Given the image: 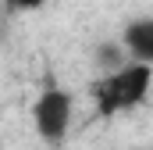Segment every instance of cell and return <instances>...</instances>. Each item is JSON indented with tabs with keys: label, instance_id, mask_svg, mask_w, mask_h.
<instances>
[{
	"label": "cell",
	"instance_id": "obj_2",
	"mask_svg": "<svg viewBox=\"0 0 153 150\" xmlns=\"http://www.w3.org/2000/svg\"><path fill=\"white\" fill-rule=\"evenodd\" d=\"M71 114H75V100L68 89H57V86H46L32 104V125H36L39 140L46 143H61L71 129Z\"/></svg>",
	"mask_w": 153,
	"mask_h": 150
},
{
	"label": "cell",
	"instance_id": "obj_3",
	"mask_svg": "<svg viewBox=\"0 0 153 150\" xmlns=\"http://www.w3.org/2000/svg\"><path fill=\"white\" fill-rule=\"evenodd\" d=\"M125 50L132 54V61L153 64V18H139L125 29Z\"/></svg>",
	"mask_w": 153,
	"mask_h": 150
},
{
	"label": "cell",
	"instance_id": "obj_4",
	"mask_svg": "<svg viewBox=\"0 0 153 150\" xmlns=\"http://www.w3.org/2000/svg\"><path fill=\"white\" fill-rule=\"evenodd\" d=\"M43 4H46V0H4V7H7L11 14H32Z\"/></svg>",
	"mask_w": 153,
	"mask_h": 150
},
{
	"label": "cell",
	"instance_id": "obj_1",
	"mask_svg": "<svg viewBox=\"0 0 153 150\" xmlns=\"http://www.w3.org/2000/svg\"><path fill=\"white\" fill-rule=\"evenodd\" d=\"M150 79H153V64L150 61L117 64L111 75H103V79L93 86L96 111L100 114H121V111L139 107V104L146 100V93H150Z\"/></svg>",
	"mask_w": 153,
	"mask_h": 150
}]
</instances>
